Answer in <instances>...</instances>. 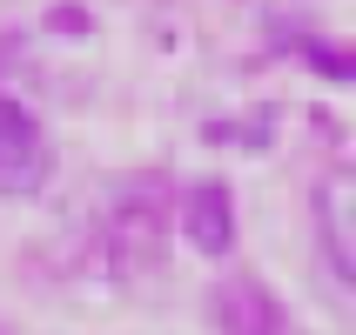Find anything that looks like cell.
I'll return each mask as SVG.
<instances>
[{"instance_id": "obj_1", "label": "cell", "mask_w": 356, "mask_h": 335, "mask_svg": "<svg viewBox=\"0 0 356 335\" xmlns=\"http://www.w3.org/2000/svg\"><path fill=\"white\" fill-rule=\"evenodd\" d=\"M168 221H175V201H168V181L141 175L128 181L101 221V255H108V275L115 282H141L155 275L161 255H168Z\"/></svg>"}, {"instance_id": "obj_2", "label": "cell", "mask_w": 356, "mask_h": 335, "mask_svg": "<svg viewBox=\"0 0 356 335\" xmlns=\"http://www.w3.org/2000/svg\"><path fill=\"white\" fill-rule=\"evenodd\" d=\"M54 175V148L20 101L0 94V195H34Z\"/></svg>"}, {"instance_id": "obj_3", "label": "cell", "mask_w": 356, "mask_h": 335, "mask_svg": "<svg viewBox=\"0 0 356 335\" xmlns=\"http://www.w3.org/2000/svg\"><path fill=\"white\" fill-rule=\"evenodd\" d=\"M175 221H181V241L209 261H222L236 248V201H229L222 181H188L175 201Z\"/></svg>"}, {"instance_id": "obj_4", "label": "cell", "mask_w": 356, "mask_h": 335, "mask_svg": "<svg viewBox=\"0 0 356 335\" xmlns=\"http://www.w3.org/2000/svg\"><path fill=\"white\" fill-rule=\"evenodd\" d=\"M316 235L323 255L337 261V275L356 289V168H337L316 181Z\"/></svg>"}, {"instance_id": "obj_5", "label": "cell", "mask_w": 356, "mask_h": 335, "mask_svg": "<svg viewBox=\"0 0 356 335\" xmlns=\"http://www.w3.org/2000/svg\"><path fill=\"white\" fill-rule=\"evenodd\" d=\"M216 316H222V335H289V329H282L276 295H269L256 275H229V282H222Z\"/></svg>"}, {"instance_id": "obj_6", "label": "cell", "mask_w": 356, "mask_h": 335, "mask_svg": "<svg viewBox=\"0 0 356 335\" xmlns=\"http://www.w3.org/2000/svg\"><path fill=\"white\" fill-rule=\"evenodd\" d=\"M289 54L309 60L316 74L343 80V87H356V47H330V40H289Z\"/></svg>"}]
</instances>
